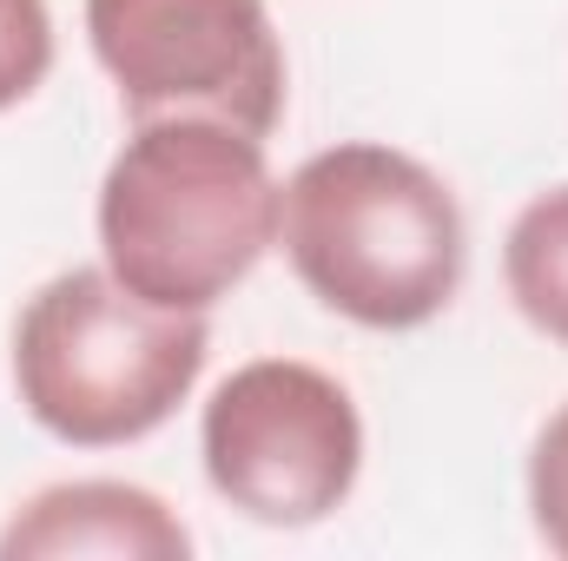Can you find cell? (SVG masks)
<instances>
[{
	"mask_svg": "<svg viewBox=\"0 0 568 561\" xmlns=\"http://www.w3.org/2000/svg\"><path fill=\"white\" fill-rule=\"evenodd\" d=\"M265 140L219 120H133L100 185L106 272L159 310H212L278 245Z\"/></svg>",
	"mask_w": 568,
	"mask_h": 561,
	"instance_id": "1",
	"label": "cell"
},
{
	"mask_svg": "<svg viewBox=\"0 0 568 561\" xmlns=\"http://www.w3.org/2000/svg\"><path fill=\"white\" fill-rule=\"evenodd\" d=\"M278 245L297 284L364 330L429 324L469 258L456 192L424 159L377 140L324 145L284 178Z\"/></svg>",
	"mask_w": 568,
	"mask_h": 561,
	"instance_id": "2",
	"label": "cell"
},
{
	"mask_svg": "<svg viewBox=\"0 0 568 561\" xmlns=\"http://www.w3.org/2000/svg\"><path fill=\"white\" fill-rule=\"evenodd\" d=\"M212 357L205 310H159L106 265L47 278L13 324V390L73 449H120L172 417Z\"/></svg>",
	"mask_w": 568,
	"mask_h": 561,
	"instance_id": "3",
	"label": "cell"
},
{
	"mask_svg": "<svg viewBox=\"0 0 568 561\" xmlns=\"http://www.w3.org/2000/svg\"><path fill=\"white\" fill-rule=\"evenodd\" d=\"M205 482L265 529H311L357 489L364 422L351 390L297 357L239 364L199 422Z\"/></svg>",
	"mask_w": 568,
	"mask_h": 561,
	"instance_id": "4",
	"label": "cell"
},
{
	"mask_svg": "<svg viewBox=\"0 0 568 561\" xmlns=\"http://www.w3.org/2000/svg\"><path fill=\"white\" fill-rule=\"evenodd\" d=\"M87 40L133 120H284V40L265 0H87Z\"/></svg>",
	"mask_w": 568,
	"mask_h": 561,
	"instance_id": "5",
	"label": "cell"
},
{
	"mask_svg": "<svg viewBox=\"0 0 568 561\" xmlns=\"http://www.w3.org/2000/svg\"><path fill=\"white\" fill-rule=\"evenodd\" d=\"M185 561V522L140 482H53L7 529L0 561Z\"/></svg>",
	"mask_w": 568,
	"mask_h": 561,
	"instance_id": "6",
	"label": "cell"
},
{
	"mask_svg": "<svg viewBox=\"0 0 568 561\" xmlns=\"http://www.w3.org/2000/svg\"><path fill=\"white\" fill-rule=\"evenodd\" d=\"M503 284L542 337L568 344V185L536 192L516 212L503 238Z\"/></svg>",
	"mask_w": 568,
	"mask_h": 561,
	"instance_id": "7",
	"label": "cell"
},
{
	"mask_svg": "<svg viewBox=\"0 0 568 561\" xmlns=\"http://www.w3.org/2000/svg\"><path fill=\"white\" fill-rule=\"evenodd\" d=\"M53 73V13L47 0H0V113L33 100Z\"/></svg>",
	"mask_w": 568,
	"mask_h": 561,
	"instance_id": "8",
	"label": "cell"
},
{
	"mask_svg": "<svg viewBox=\"0 0 568 561\" xmlns=\"http://www.w3.org/2000/svg\"><path fill=\"white\" fill-rule=\"evenodd\" d=\"M529 509H536V536L568 561V404L536 436V456H529Z\"/></svg>",
	"mask_w": 568,
	"mask_h": 561,
	"instance_id": "9",
	"label": "cell"
}]
</instances>
